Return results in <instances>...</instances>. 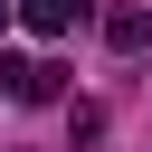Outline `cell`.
<instances>
[{
    "label": "cell",
    "mask_w": 152,
    "mask_h": 152,
    "mask_svg": "<svg viewBox=\"0 0 152 152\" xmlns=\"http://www.w3.org/2000/svg\"><path fill=\"white\" fill-rule=\"evenodd\" d=\"M0 28H10V0H0Z\"/></svg>",
    "instance_id": "cell-4"
},
{
    "label": "cell",
    "mask_w": 152,
    "mask_h": 152,
    "mask_svg": "<svg viewBox=\"0 0 152 152\" xmlns=\"http://www.w3.org/2000/svg\"><path fill=\"white\" fill-rule=\"evenodd\" d=\"M19 19H28L38 38H66V28L86 19V0H19Z\"/></svg>",
    "instance_id": "cell-3"
},
{
    "label": "cell",
    "mask_w": 152,
    "mask_h": 152,
    "mask_svg": "<svg viewBox=\"0 0 152 152\" xmlns=\"http://www.w3.org/2000/svg\"><path fill=\"white\" fill-rule=\"evenodd\" d=\"M104 48H114V57H142V48H152V10H142V0L104 10Z\"/></svg>",
    "instance_id": "cell-2"
},
{
    "label": "cell",
    "mask_w": 152,
    "mask_h": 152,
    "mask_svg": "<svg viewBox=\"0 0 152 152\" xmlns=\"http://www.w3.org/2000/svg\"><path fill=\"white\" fill-rule=\"evenodd\" d=\"M0 86H10L19 104H57V95H66V66H57V57H0Z\"/></svg>",
    "instance_id": "cell-1"
}]
</instances>
